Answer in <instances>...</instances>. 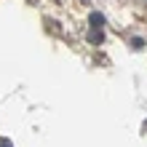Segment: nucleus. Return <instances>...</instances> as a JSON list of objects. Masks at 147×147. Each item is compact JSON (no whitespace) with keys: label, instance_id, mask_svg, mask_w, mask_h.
Returning <instances> with one entry per match:
<instances>
[{"label":"nucleus","instance_id":"2","mask_svg":"<svg viewBox=\"0 0 147 147\" xmlns=\"http://www.w3.org/2000/svg\"><path fill=\"white\" fill-rule=\"evenodd\" d=\"M102 40H105V32H102V30H91L88 32V43H91V46H99Z\"/></svg>","mask_w":147,"mask_h":147},{"label":"nucleus","instance_id":"1","mask_svg":"<svg viewBox=\"0 0 147 147\" xmlns=\"http://www.w3.org/2000/svg\"><path fill=\"white\" fill-rule=\"evenodd\" d=\"M88 22H91V27H94V30H102V24H105V16H102L99 11H94V13L88 16Z\"/></svg>","mask_w":147,"mask_h":147},{"label":"nucleus","instance_id":"4","mask_svg":"<svg viewBox=\"0 0 147 147\" xmlns=\"http://www.w3.org/2000/svg\"><path fill=\"white\" fill-rule=\"evenodd\" d=\"M0 147H13V142L5 139V136H0Z\"/></svg>","mask_w":147,"mask_h":147},{"label":"nucleus","instance_id":"3","mask_svg":"<svg viewBox=\"0 0 147 147\" xmlns=\"http://www.w3.org/2000/svg\"><path fill=\"white\" fill-rule=\"evenodd\" d=\"M131 46H134V48H144V40H142V38H134Z\"/></svg>","mask_w":147,"mask_h":147}]
</instances>
